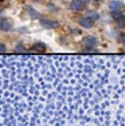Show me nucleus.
<instances>
[{
	"label": "nucleus",
	"instance_id": "nucleus-9",
	"mask_svg": "<svg viewBox=\"0 0 125 126\" xmlns=\"http://www.w3.org/2000/svg\"><path fill=\"white\" fill-rule=\"evenodd\" d=\"M117 24H118L119 27H124L125 25V17L124 16L119 17L118 20H117Z\"/></svg>",
	"mask_w": 125,
	"mask_h": 126
},
{
	"label": "nucleus",
	"instance_id": "nucleus-1",
	"mask_svg": "<svg viewBox=\"0 0 125 126\" xmlns=\"http://www.w3.org/2000/svg\"><path fill=\"white\" fill-rule=\"evenodd\" d=\"M40 24L45 29H55V28L59 27V23L55 20H51V18H41Z\"/></svg>",
	"mask_w": 125,
	"mask_h": 126
},
{
	"label": "nucleus",
	"instance_id": "nucleus-14",
	"mask_svg": "<svg viewBox=\"0 0 125 126\" xmlns=\"http://www.w3.org/2000/svg\"><path fill=\"white\" fill-rule=\"evenodd\" d=\"M32 1H40V0H32Z\"/></svg>",
	"mask_w": 125,
	"mask_h": 126
},
{
	"label": "nucleus",
	"instance_id": "nucleus-15",
	"mask_svg": "<svg viewBox=\"0 0 125 126\" xmlns=\"http://www.w3.org/2000/svg\"><path fill=\"white\" fill-rule=\"evenodd\" d=\"M1 1H3V0H0V2H1Z\"/></svg>",
	"mask_w": 125,
	"mask_h": 126
},
{
	"label": "nucleus",
	"instance_id": "nucleus-11",
	"mask_svg": "<svg viewBox=\"0 0 125 126\" xmlns=\"http://www.w3.org/2000/svg\"><path fill=\"white\" fill-rule=\"evenodd\" d=\"M28 12H29V14L32 17H38V16H39V15H38V14L35 12V9H32V8H28Z\"/></svg>",
	"mask_w": 125,
	"mask_h": 126
},
{
	"label": "nucleus",
	"instance_id": "nucleus-6",
	"mask_svg": "<svg viewBox=\"0 0 125 126\" xmlns=\"http://www.w3.org/2000/svg\"><path fill=\"white\" fill-rule=\"evenodd\" d=\"M12 29V24L8 22L7 20H2L0 18V30L2 31H8Z\"/></svg>",
	"mask_w": 125,
	"mask_h": 126
},
{
	"label": "nucleus",
	"instance_id": "nucleus-4",
	"mask_svg": "<svg viewBox=\"0 0 125 126\" xmlns=\"http://www.w3.org/2000/svg\"><path fill=\"white\" fill-rule=\"evenodd\" d=\"M79 23H80V25L84 28H92L93 25H94V20H92V18L89 16L82 17L80 21H79Z\"/></svg>",
	"mask_w": 125,
	"mask_h": 126
},
{
	"label": "nucleus",
	"instance_id": "nucleus-10",
	"mask_svg": "<svg viewBox=\"0 0 125 126\" xmlns=\"http://www.w3.org/2000/svg\"><path fill=\"white\" fill-rule=\"evenodd\" d=\"M112 16H114V18L117 21L119 17H122V14L119 13L118 10H114V12H112Z\"/></svg>",
	"mask_w": 125,
	"mask_h": 126
},
{
	"label": "nucleus",
	"instance_id": "nucleus-12",
	"mask_svg": "<svg viewBox=\"0 0 125 126\" xmlns=\"http://www.w3.org/2000/svg\"><path fill=\"white\" fill-rule=\"evenodd\" d=\"M119 41L125 45V33H122V34L119 36Z\"/></svg>",
	"mask_w": 125,
	"mask_h": 126
},
{
	"label": "nucleus",
	"instance_id": "nucleus-8",
	"mask_svg": "<svg viewBox=\"0 0 125 126\" xmlns=\"http://www.w3.org/2000/svg\"><path fill=\"white\" fill-rule=\"evenodd\" d=\"M87 16L89 17H91V18H92V20H98V18H99V14L96 13L95 10H91V12H89V14H87Z\"/></svg>",
	"mask_w": 125,
	"mask_h": 126
},
{
	"label": "nucleus",
	"instance_id": "nucleus-5",
	"mask_svg": "<svg viewBox=\"0 0 125 126\" xmlns=\"http://www.w3.org/2000/svg\"><path fill=\"white\" fill-rule=\"evenodd\" d=\"M31 49L35 50V52H37V53H44V52H46L47 47L44 43H36V44H33L32 45Z\"/></svg>",
	"mask_w": 125,
	"mask_h": 126
},
{
	"label": "nucleus",
	"instance_id": "nucleus-2",
	"mask_svg": "<svg viewBox=\"0 0 125 126\" xmlns=\"http://www.w3.org/2000/svg\"><path fill=\"white\" fill-rule=\"evenodd\" d=\"M70 8L75 12H80L85 8V1L83 0H72L70 3Z\"/></svg>",
	"mask_w": 125,
	"mask_h": 126
},
{
	"label": "nucleus",
	"instance_id": "nucleus-7",
	"mask_svg": "<svg viewBox=\"0 0 125 126\" xmlns=\"http://www.w3.org/2000/svg\"><path fill=\"white\" fill-rule=\"evenodd\" d=\"M109 7H110L112 10H118L119 8L123 7V2L119 1V0H114V1H111V2L109 3Z\"/></svg>",
	"mask_w": 125,
	"mask_h": 126
},
{
	"label": "nucleus",
	"instance_id": "nucleus-13",
	"mask_svg": "<svg viewBox=\"0 0 125 126\" xmlns=\"http://www.w3.org/2000/svg\"><path fill=\"white\" fill-rule=\"evenodd\" d=\"M3 52H6V46L0 44V53H3Z\"/></svg>",
	"mask_w": 125,
	"mask_h": 126
},
{
	"label": "nucleus",
	"instance_id": "nucleus-3",
	"mask_svg": "<svg viewBox=\"0 0 125 126\" xmlns=\"http://www.w3.org/2000/svg\"><path fill=\"white\" fill-rule=\"evenodd\" d=\"M83 44L87 47H94L98 45V39L95 37H92V36H89V37H85L83 39Z\"/></svg>",
	"mask_w": 125,
	"mask_h": 126
}]
</instances>
